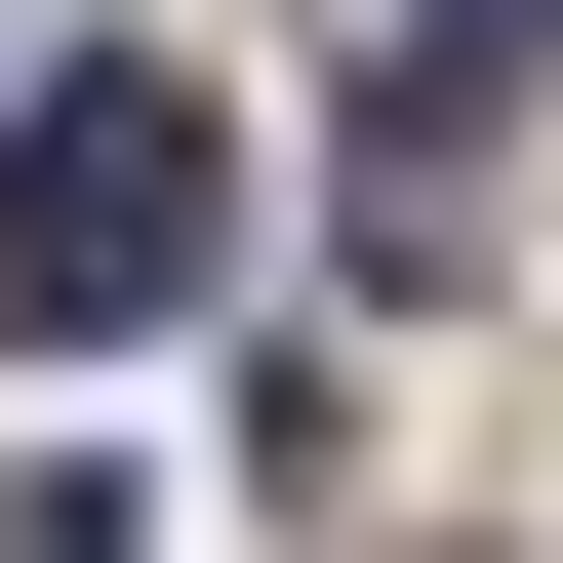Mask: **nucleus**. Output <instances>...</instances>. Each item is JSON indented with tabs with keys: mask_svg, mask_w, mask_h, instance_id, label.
<instances>
[{
	"mask_svg": "<svg viewBox=\"0 0 563 563\" xmlns=\"http://www.w3.org/2000/svg\"><path fill=\"white\" fill-rule=\"evenodd\" d=\"M201 282H242V121L81 41V81L0 121V363H121V322H201Z\"/></svg>",
	"mask_w": 563,
	"mask_h": 563,
	"instance_id": "f257e3e1",
	"label": "nucleus"
}]
</instances>
